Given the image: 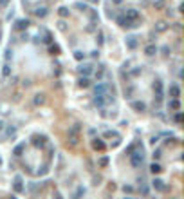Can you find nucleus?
Returning a JSON list of instances; mask_svg holds the SVG:
<instances>
[{
    "label": "nucleus",
    "instance_id": "nucleus-1",
    "mask_svg": "<svg viewBox=\"0 0 184 199\" xmlns=\"http://www.w3.org/2000/svg\"><path fill=\"white\" fill-rule=\"evenodd\" d=\"M78 141H80V123L72 125L69 130V143L74 147V145H78Z\"/></svg>",
    "mask_w": 184,
    "mask_h": 199
},
{
    "label": "nucleus",
    "instance_id": "nucleus-2",
    "mask_svg": "<svg viewBox=\"0 0 184 199\" xmlns=\"http://www.w3.org/2000/svg\"><path fill=\"white\" fill-rule=\"evenodd\" d=\"M143 161H144V154H143V150L139 152V150H134L132 154H130V163H132V167H141L143 165Z\"/></svg>",
    "mask_w": 184,
    "mask_h": 199
},
{
    "label": "nucleus",
    "instance_id": "nucleus-3",
    "mask_svg": "<svg viewBox=\"0 0 184 199\" xmlns=\"http://www.w3.org/2000/svg\"><path fill=\"white\" fill-rule=\"evenodd\" d=\"M124 18L128 20V22H132V24H135L137 18H139V11L137 9H124Z\"/></svg>",
    "mask_w": 184,
    "mask_h": 199
},
{
    "label": "nucleus",
    "instance_id": "nucleus-4",
    "mask_svg": "<svg viewBox=\"0 0 184 199\" xmlns=\"http://www.w3.org/2000/svg\"><path fill=\"white\" fill-rule=\"evenodd\" d=\"M31 143H33V145H34V147H40V148H43V147H45V145H47V138H45V136H43V134H36V136H33V141H31Z\"/></svg>",
    "mask_w": 184,
    "mask_h": 199
},
{
    "label": "nucleus",
    "instance_id": "nucleus-5",
    "mask_svg": "<svg viewBox=\"0 0 184 199\" xmlns=\"http://www.w3.org/2000/svg\"><path fill=\"white\" fill-rule=\"evenodd\" d=\"M78 73L85 76V78H88L90 74H92V65H88V63H81L80 67H78Z\"/></svg>",
    "mask_w": 184,
    "mask_h": 199
},
{
    "label": "nucleus",
    "instance_id": "nucleus-6",
    "mask_svg": "<svg viewBox=\"0 0 184 199\" xmlns=\"http://www.w3.org/2000/svg\"><path fill=\"white\" fill-rule=\"evenodd\" d=\"M106 91H108V85H106V83H98V85H94V96H105Z\"/></svg>",
    "mask_w": 184,
    "mask_h": 199
},
{
    "label": "nucleus",
    "instance_id": "nucleus-7",
    "mask_svg": "<svg viewBox=\"0 0 184 199\" xmlns=\"http://www.w3.org/2000/svg\"><path fill=\"white\" fill-rule=\"evenodd\" d=\"M168 94H170V98L179 100V96H181V89H179V85H177V83H171V85L168 87Z\"/></svg>",
    "mask_w": 184,
    "mask_h": 199
},
{
    "label": "nucleus",
    "instance_id": "nucleus-8",
    "mask_svg": "<svg viewBox=\"0 0 184 199\" xmlns=\"http://www.w3.org/2000/svg\"><path fill=\"white\" fill-rule=\"evenodd\" d=\"M92 148L98 150V152H103V150L106 148V145H105V141H101L99 138H94L92 139Z\"/></svg>",
    "mask_w": 184,
    "mask_h": 199
},
{
    "label": "nucleus",
    "instance_id": "nucleus-9",
    "mask_svg": "<svg viewBox=\"0 0 184 199\" xmlns=\"http://www.w3.org/2000/svg\"><path fill=\"white\" fill-rule=\"evenodd\" d=\"M153 91H155V94H157V101H161V100H163V83H161V80H155Z\"/></svg>",
    "mask_w": 184,
    "mask_h": 199
},
{
    "label": "nucleus",
    "instance_id": "nucleus-10",
    "mask_svg": "<svg viewBox=\"0 0 184 199\" xmlns=\"http://www.w3.org/2000/svg\"><path fill=\"white\" fill-rule=\"evenodd\" d=\"M117 24H119L121 27H135V25H137V24H132V22H128V20L124 18V15L117 17Z\"/></svg>",
    "mask_w": 184,
    "mask_h": 199
},
{
    "label": "nucleus",
    "instance_id": "nucleus-11",
    "mask_svg": "<svg viewBox=\"0 0 184 199\" xmlns=\"http://www.w3.org/2000/svg\"><path fill=\"white\" fill-rule=\"evenodd\" d=\"M168 109H171V111H179L181 109V101L175 98H170L168 100Z\"/></svg>",
    "mask_w": 184,
    "mask_h": 199
},
{
    "label": "nucleus",
    "instance_id": "nucleus-12",
    "mask_svg": "<svg viewBox=\"0 0 184 199\" xmlns=\"http://www.w3.org/2000/svg\"><path fill=\"white\" fill-rule=\"evenodd\" d=\"M130 105H132V109H135L137 112H143V111H146V103H143V101H132Z\"/></svg>",
    "mask_w": 184,
    "mask_h": 199
},
{
    "label": "nucleus",
    "instance_id": "nucleus-13",
    "mask_svg": "<svg viewBox=\"0 0 184 199\" xmlns=\"http://www.w3.org/2000/svg\"><path fill=\"white\" fill-rule=\"evenodd\" d=\"M152 185H153V188H155V190H159V192L166 190V186H164V181H163V179H153V181H152Z\"/></svg>",
    "mask_w": 184,
    "mask_h": 199
},
{
    "label": "nucleus",
    "instance_id": "nucleus-14",
    "mask_svg": "<svg viewBox=\"0 0 184 199\" xmlns=\"http://www.w3.org/2000/svg\"><path fill=\"white\" fill-rule=\"evenodd\" d=\"M27 27H29V20H16V25H15L16 31H23Z\"/></svg>",
    "mask_w": 184,
    "mask_h": 199
},
{
    "label": "nucleus",
    "instance_id": "nucleus-15",
    "mask_svg": "<svg viewBox=\"0 0 184 199\" xmlns=\"http://www.w3.org/2000/svg\"><path fill=\"white\" fill-rule=\"evenodd\" d=\"M94 105H96V107H99V109H103V107L106 105L105 96H94Z\"/></svg>",
    "mask_w": 184,
    "mask_h": 199
},
{
    "label": "nucleus",
    "instance_id": "nucleus-16",
    "mask_svg": "<svg viewBox=\"0 0 184 199\" xmlns=\"http://www.w3.org/2000/svg\"><path fill=\"white\" fill-rule=\"evenodd\" d=\"M150 172H152L153 176H155V174H161V172H163V167H161L159 163H152V165H150Z\"/></svg>",
    "mask_w": 184,
    "mask_h": 199
},
{
    "label": "nucleus",
    "instance_id": "nucleus-17",
    "mask_svg": "<svg viewBox=\"0 0 184 199\" xmlns=\"http://www.w3.org/2000/svg\"><path fill=\"white\" fill-rule=\"evenodd\" d=\"M126 45H128V49H135L137 47V36H128L126 38Z\"/></svg>",
    "mask_w": 184,
    "mask_h": 199
},
{
    "label": "nucleus",
    "instance_id": "nucleus-18",
    "mask_svg": "<svg viewBox=\"0 0 184 199\" xmlns=\"http://www.w3.org/2000/svg\"><path fill=\"white\" fill-rule=\"evenodd\" d=\"M144 53H146V56H153L155 53H157V45H146V49H144Z\"/></svg>",
    "mask_w": 184,
    "mask_h": 199
},
{
    "label": "nucleus",
    "instance_id": "nucleus-19",
    "mask_svg": "<svg viewBox=\"0 0 184 199\" xmlns=\"http://www.w3.org/2000/svg\"><path fill=\"white\" fill-rule=\"evenodd\" d=\"M78 85H80L81 89H87V87H90V80L85 78V76H81V78L78 80Z\"/></svg>",
    "mask_w": 184,
    "mask_h": 199
},
{
    "label": "nucleus",
    "instance_id": "nucleus-20",
    "mask_svg": "<svg viewBox=\"0 0 184 199\" xmlns=\"http://www.w3.org/2000/svg\"><path fill=\"white\" fill-rule=\"evenodd\" d=\"M15 190H16V192H23V186H22V178H20V176H16V178H15Z\"/></svg>",
    "mask_w": 184,
    "mask_h": 199
},
{
    "label": "nucleus",
    "instance_id": "nucleus-21",
    "mask_svg": "<svg viewBox=\"0 0 184 199\" xmlns=\"http://www.w3.org/2000/svg\"><path fill=\"white\" fill-rule=\"evenodd\" d=\"M34 15H36L38 18H43V17H47V9H45V7H36V9H34Z\"/></svg>",
    "mask_w": 184,
    "mask_h": 199
},
{
    "label": "nucleus",
    "instance_id": "nucleus-22",
    "mask_svg": "<svg viewBox=\"0 0 184 199\" xmlns=\"http://www.w3.org/2000/svg\"><path fill=\"white\" fill-rule=\"evenodd\" d=\"M166 29H168V24H166V22H157V25H155V31H157V33H163Z\"/></svg>",
    "mask_w": 184,
    "mask_h": 199
},
{
    "label": "nucleus",
    "instance_id": "nucleus-23",
    "mask_svg": "<svg viewBox=\"0 0 184 199\" xmlns=\"http://www.w3.org/2000/svg\"><path fill=\"white\" fill-rule=\"evenodd\" d=\"M45 103V96L43 94H36L34 96V105H43Z\"/></svg>",
    "mask_w": 184,
    "mask_h": 199
},
{
    "label": "nucleus",
    "instance_id": "nucleus-24",
    "mask_svg": "<svg viewBox=\"0 0 184 199\" xmlns=\"http://www.w3.org/2000/svg\"><path fill=\"white\" fill-rule=\"evenodd\" d=\"M23 148H25V143H20V145H18V147H16V148L13 150V154H15V156H22Z\"/></svg>",
    "mask_w": 184,
    "mask_h": 199
},
{
    "label": "nucleus",
    "instance_id": "nucleus-25",
    "mask_svg": "<svg viewBox=\"0 0 184 199\" xmlns=\"http://www.w3.org/2000/svg\"><path fill=\"white\" fill-rule=\"evenodd\" d=\"M58 15H60L61 18H67V17H69V9H67V7H60V9H58Z\"/></svg>",
    "mask_w": 184,
    "mask_h": 199
},
{
    "label": "nucleus",
    "instance_id": "nucleus-26",
    "mask_svg": "<svg viewBox=\"0 0 184 199\" xmlns=\"http://www.w3.org/2000/svg\"><path fill=\"white\" fill-rule=\"evenodd\" d=\"M74 58L78 60V62H81V60H85V53H81V51H74Z\"/></svg>",
    "mask_w": 184,
    "mask_h": 199
},
{
    "label": "nucleus",
    "instance_id": "nucleus-27",
    "mask_svg": "<svg viewBox=\"0 0 184 199\" xmlns=\"http://www.w3.org/2000/svg\"><path fill=\"white\" fill-rule=\"evenodd\" d=\"M49 51H51V54H60V45H51Z\"/></svg>",
    "mask_w": 184,
    "mask_h": 199
},
{
    "label": "nucleus",
    "instance_id": "nucleus-28",
    "mask_svg": "<svg viewBox=\"0 0 184 199\" xmlns=\"http://www.w3.org/2000/svg\"><path fill=\"white\" fill-rule=\"evenodd\" d=\"M5 134H7V136H15V134H16V127H7V129H5Z\"/></svg>",
    "mask_w": 184,
    "mask_h": 199
},
{
    "label": "nucleus",
    "instance_id": "nucleus-29",
    "mask_svg": "<svg viewBox=\"0 0 184 199\" xmlns=\"http://www.w3.org/2000/svg\"><path fill=\"white\" fill-rule=\"evenodd\" d=\"M134 91H135L134 87H128V89H124V96H126V98H132V94H134Z\"/></svg>",
    "mask_w": 184,
    "mask_h": 199
},
{
    "label": "nucleus",
    "instance_id": "nucleus-30",
    "mask_svg": "<svg viewBox=\"0 0 184 199\" xmlns=\"http://www.w3.org/2000/svg\"><path fill=\"white\" fill-rule=\"evenodd\" d=\"M105 136H106V138H119V134H117V132H114V130H106V132H105Z\"/></svg>",
    "mask_w": 184,
    "mask_h": 199
},
{
    "label": "nucleus",
    "instance_id": "nucleus-31",
    "mask_svg": "<svg viewBox=\"0 0 184 199\" xmlns=\"http://www.w3.org/2000/svg\"><path fill=\"white\" fill-rule=\"evenodd\" d=\"M103 73H105V69H103V65H99V69L96 71V78L101 80V78H103Z\"/></svg>",
    "mask_w": 184,
    "mask_h": 199
},
{
    "label": "nucleus",
    "instance_id": "nucleus-32",
    "mask_svg": "<svg viewBox=\"0 0 184 199\" xmlns=\"http://www.w3.org/2000/svg\"><path fill=\"white\" fill-rule=\"evenodd\" d=\"M11 58H13V51H11V49H7V51H5V60L9 62Z\"/></svg>",
    "mask_w": 184,
    "mask_h": 199
},
{
    "label": "nucleus",
    "instance_id": "nucleus-33",
    "mask_svg": "<svg viewBox=\"0 0 184 199\" xmlns=\"http://www.w3.org/2000/svg\"><path fill=\"white\" fill-rule=\"evenodd\" d=\"M99 165H101V167H106V165H108V158H101L99 159Z\"/></svg>",
    "mask_w": 184,
    "mask_h": 199
},
{
    "label": "nucleus",
    "instance_id": "nucleus-34",
    "mask_svg": "<svg viewBox=\"0 0 184 199\" xmlns=\"http://www.w3.org/2000/svg\"><path fill=\"white\" fill-rule=\"evenodd\" d=\"M181 118H182V114H181V111H177V114H175V123H181Z\"/></svg>",
    "mask_w": 184,
    "mask_h": 199
},
{
    "label": "nucleus",
    "instance_id": "nucleus-35",
    "mask_svg": "<svg viewBox=\"0 0 184 199\" xmlns=\"http://www.w3.org/2000/svg\"><path fill=\"white\" fill-rule=\"evenodd\" d=\"M9 73H11V71H9V65L5 63V65H4V76H9Z\"/></svg>",
    "mask_w": 184,
    "mask_h": 199
},
{
    "label": "nucleus",
    "instance_id": "nucleus-36",
    "mask_svg": "<svg viewBox=\"0 0 184 199\" xmlns=\"http://www.w3.org/2000/svg\"><path fill=\"white\" fill-rule=\"evenodd\" d=\"M132 74H134V76H139V74H141V69H139V67H135V69L132 71Z\"/></svg>",
    "mask_w": 184,
    "mask_h": 199
},
{
    "label": "nucleus",
    "instance_id": "nucleus-37",
    "mask_svg": "<svg viewBox=\"0 0 184 199\" xmlns=\"http://www.w3.org/2000/svg\"><path fill=\"white\" fill-rule=\"evenodd\" d=\"M161 158V150H155V152H153V159H159Z\"/></svg>",
    "mask_w": 184,
    "mask_h": 199
},
{
    "label": "nucleus",
    "instance_id": "nucleus-38",
    "mask_svg": "<svg viewBox=\"0 0 184 199\" xmlns=\"http://www.w3.org/2000/svg\"><path fill=\"white\" fill-rule=\"evenodd\" d=\"M98 43H99V45H103V33H99V35H98Z\"/></svg>",
    "mask_w": 184,
    "mask_h": 199
},
{
    "label": "nucleus",
    "instance_id": "nucleus-39",
    "mask_svg": "<svg viewBox=\"0 0 184 199\" xmlns=\"http://www.w3.org/2000/svg\"><path fill=\"white\" fill-rule=\"evenodd\" d=\"M58 27H60V31H65V22H58Z\"/></svg>",
    "mask_w": 184,
    "mask_h": 199
},
{
    "label": "nucleus",
    "instance_id": "nucleus-40",
    "mask_svg": "<svg viewBox=\"0 0 184 199\" xmlns=\"http://www.w3.org/2000/svg\"><path fill=\"white\" fill-rule=\"evenodd\" d=\"M90 56H92V58H98V56H99V53H98V49H96V51H92V53H90Z\"/></svg>",
    "mask_w": 184,
    "mask_h": 199
},
{
    "label": "nucleus",
    "instance_id": "nucleus-41",
    "mask_svg": "<svg viewBox=\"0 0 184 199\" xmlns=\"http://www.w3.org/2000/svg\"><path fill=\"white\" fill-rule=\"evenodd\" d=\"M123 190H124V192H134V188H132V186H126V185L123 186Z\"/></svg>",
    "mask_w": 184,
    "mask_h": 199
},
{
    "label": "nucleus",
    "instance_id": "nucleus-42",
    "mask_svg": "<svg viewBox=\"0 0 184 199\" xmlns=\"http://www.w3.org/2000/svg\"><path fill=\"white\" fill-rule=\"evenodd\" d=\"M164 6V0H159V2H155V7H163Z\"/></svg>",
    "mask_w": 184,
    "mask_h": 199
},
{
    "label": "nucleus",
    "instance_id": "nucleus-43",
    "mask_svg": "<svg viewBox=\"0 0 184 199\" xmlns=\"http://www.w3.org/2000/svg\"><path fill=\"white\" fill-rule=\"evenodd\" d=\"M7 6V0H0V7H5Z\"/></svg>",
    "mask_w": 184,
    "mask_h": 199
},
{
    "label": "nucleus",
    "instance_id": "nucleus-44",
    "mask_svg": "<svg viewBox=\"0 0 184 199\" xmlns=\"http://www.w3.org/2000/svg\"><path fill=\"white\" fill-rule=\"evenodd\" d=\"M121 2H123V0H112V4H116V6H119Z\"/></svg>",
    "mask_w": 184,
    "mask_h": 199
},
{
    "label": "nucleus",
    "instance_id": "nucleus-45",
    "mask_svg": "<svg viewBox=\"0 0 184 199\" xmlns=\"http://www.w3.org/2000/svg\"><path fill=\"white\" fill-rule=\"evenodd\" d=\"M2 129H4V121H0V132H2Z\"/></svg>",
    "mask_w": 184,
    "mask_h": 199
},
{
    "label": "nucleus",
    "instance_id": "nucleus-46",
    "mask_svg": "<svg viewBox=\"0 0 184 199\" xmlns=\"http://www.w3.org/2000/svg\"><path fill=\"white\" fill-rule=\"evenodd\" d=\"M124 199H134V197H124Z\"/></svg>",
    "mask_w": 184,
    "mask_h": 199
},
{
    "label": "nucleus",
    "instance_id": "nucleus-47",
    "mask_svg": "<svg viewBox=\"0 0 184 199\" xmlns=\"http://www.w3.org/2000/svg\"><path fill=\"white\" fill-rule=\"evenodd\" d=\"M0 38H2V33H0Z\"/></svg>",
    "mask_w": 184,
    "mask_h": 199
},
{
    "label": "nucleus",
    "instance_id": "nucleus-48",
    "mask_svg": "<svg viewBox=\"0 0 184 199\" xmlns=\"http://www.w3.org/2000/svg\"><path fill=\"white\" fill-rule=\"evenodd\" d=\"M56 199H61V197H56Z\"/></svg>",
    "mask_w": 184,
    "mask_h": 199
}]
</instances>
